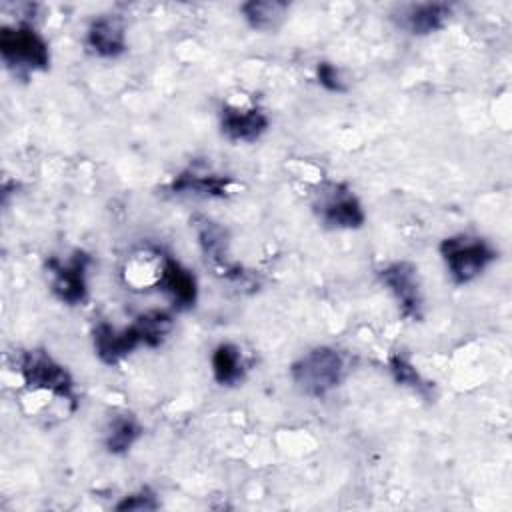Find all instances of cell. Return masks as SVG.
Here are the masks:
<instances>
[{
	"instance_id": "6da1fadb",
	"label": "cell",
	"mask_w": 512,
	"mask_h": 512,
	"mask_svg": "<svg viewBox=\"0 0 512 512\" xmlns=\"http://www.w3.org/2000/svg\"><path fill=\"white\" fill-rule=\"evenodd\" d=\"M346 376L344 356L332 346H316L304 352L292 366L290 378L310 398H324L336 390Z\"/></svg>"
},
{
	"instance_id": "7a4b0ae2",
	"label": "cell",
	"mask_w": 512,
	"mask_h": 512,
	"mask_svg": "<svg viewBox=\"0 0 512 512\" xmlns=\"http://www.w3.org/2000/svg\"><path fill=\"white\" fill-rule=\"evenodd\" d=\"M450 280L458 286L474 282L498 258L496 248L480 236L454 234L438 246Z\"/></svg>"
},
{
	"instance_id": "3957f363",
	"label": "cell",
	"mask_w": 512,
	"mask_h": 512,
	"mask_svg": "<svg viewBox=\"0 0 512 512\" xmlns=\"http://www.w3.org/2000/svg\"><path fill=\"white\" fill-rule=\"evenodd\" d=\"M0 56L6 68L18 76L44 72L50 66L48 42L30 24L4 26L0 30Z\"/></svg>"
},
{
	"instance_id": "277c9868",
	"label": "cell",
	"mask_w": 512,
	"mask_h": 512,
	"mask_svg": "<svg viewBox=\"0 0 512 512\" xmlns=\"http://www.w3.org/2000/svg\"><path fill=\"white\" fill-rule=\"evenodd\" d=\"M18 372L32 390L50 392L76 406L74 380L70 372L44 350H26L18 358Z\"/></svg>"
},
{
	"instance_id": "5b68a950",
	"label": "cell",
	"mask_w": 512,
	"mask_h": 512,
	"mask_svg": "<svg viewBox=\"0 0 512 512\" xmlns=\"http://www.w3.org/2000/svg\"><path fill=\"white\" fill-rule=\"evenodd\" d=\"M90 256L84 250H74L66 260L48 258L50 290L66 306H82L88 298V266Z\"/></svg>"
},
{
	"instance_id": "8992f818",
	"label": "cell",
	"mask_w": 512,
	"mask_h": 512,
	"mask_svg": "<svg viewBox=\"0 0 512 512\" xmlns=\"http://www.w3.org/2000/svg\"><path fill=\"white\" fill-rule=\"evenodd\" d=\"M318 220L332 230H356L366 222L360 200L342 184H330L314 200Z\"/></svg>"
},
{
	"instance_id": "52a82bcc",
	"label": "cell",
	"mask_w": 512,
	"mask_h": 512,
	"mask_svg": "<svg viewBox=\"0 0 512 512\" xmlns=\"http://www.w3.org/2000/svg\"><path fill=\"white\" fill-rule=\"evenodd\" d=\"M382 284L390 290L394 300L398 302L400 314L410 320H420L424 314V300L420 290V278L418 268L408 262H392L386 268L380 270Z\"/></svg>"
},
{
	"instance_id": "ba28073f",
	"label": "cell",
	"mask_w": 512,
	"mask_h": 512,
	"mask_svg": "<svg viewBox=\"0 0 512 512\" xmlns=\"http://www.w3.org/2000/svg\"><path fill=\"white\" fill-rule=\"evenodd\" d=\"M92 342H94L96 356L110 366L118 364L136 348L146 346L144 334L138 322H132L130 326H124V328H116L108 322H98L92 332Z\"/></svg>"
},
{
	"instance_id": "9c48e42d",
	"label": "cell",
	"mask_w": 512,
	"mask_h": 512,
	"mask_svg": "<svg viewBox=\"0 0 512 512\" xmlns=\"http://www.w3.org/2000/svg\"><path fill=\"white\" fill-rule=\"evenodd\" d=\"M156 286L170 298V302L178 310L194 308L198 300L196 276L168 254L160 258V266L156 272Z\"/></svg>"
},
{
	"instance_id": "30bf717a",
	"label": "cell",
	"mask_w": 512,
	"mask_h": 512,
	"mask_svg": "<svg viewBox=\"0 0 512 512\" xmlns=\"http://www.w3.org/2000/svg\"><path fill=\"white\" fill-rule=\"evenodd\" d=\"M270 126L264 110L256 106L226 104L220 112V132L230 142H256Z\"/></svg>"
},
{
	"instance_id": "8fae6325",
	"label": "cell",
	"mask_w": 512,
	"mask_h": 512,
	"mask_svg": "<svg viewBox=\"0 0 512 512\" xmlns=\"http://www.w3.org/2000/svg\"><path fill=\"white\" fill-rule=\"evenodd\" d=\"M86 46L100 58H118L126 52V28L118 16H100L86 30Z\"/></svg>"
},
{
	"instance_id": "7c38bea8",
	"label": "cell",
	"mask_w": 512,
	"mask_h": 512,
	"mask_svg": "<svg viewBox=\"0 0 512 512\" xmlns=\"http://www.w3.org/2000/svg\"><path fill=\"white\" fill-rule=\"evenodd\" d=\"M400 14V26L404 30L414 36H428L448 24L452 16V6L446 2H420L406 6Z\"/></svg>"
},
{
	"instance_id": "4fadbf2b",
	"label": "cell",
	"mask_w": 512,
	"mask_h": 512,
	"mask_svg": "<svg viewBox=\"0 0 512 512\" xmlns=\"http://www.w3.org/2000/svg\"><path fill=\"white\" fill-rule=\"evenodd\" d=\"M232 178L224 174H208L198 170L180 172L172 184L170 192L174 194H192L198 198H224L230 192Z\"/></svg>"
},
{
	"instance_id": "5bb4252c",
	"label": "cell",
	"mask_w": 512,
	"mask_h": 512,
	"mask_svg": "<svg viewBox=\"0 0 512 512\" xmlns=\"http://www.w3.org/2000/svg\"><path fill=\"white\" fill-rule=\"evenodd\" d=\"M210 366H212V376L220 386L232 388L244 382L246 378V362H244L242 350L232 342H222L212 350Z\"/></svg>"
},
{
	"instance_id": "9a60e30c",
	"label": "cell",
	"mask_w": 512,
	"mask_h": 512,
	"mask_svg": "<svg viewBox=\"0 0 512 512\" xmlns=\"http://www.w3.org/2000/svg\"><path fill=\"white\" fill-rule=\"evenodd\" d=\"M242 18L254 30L268 32L280 26L288 14V4L280 0H250L240 6Z\"/></svg>"
},
{
	"instance_id": "2e32d148",
	"label": "cell",
	"mask_w": 512,
	"mask_h": 512,
	"mask_svg": "<svg viewBox=\"0 0 512 512\" xmlns=\"http://www.w3.org/2000/svg\"><path fill=\"white\" fill-rule=\"evenodd\" d=\"M142 436V426L140 422L132 416V414H116L108 426H106V434H104V448L110 454H126Z\"/></svg>"
},
{
	"instance_id": "e0dca14e",
	"label": "cell",
	"mask_w": 512,
	"mask_h": 512,
	"mask_svg": "<svg viewBox=\"0 0 512 512\" xmlns=\"http://www.w3.org/2000/svg\"><path fill=\"white\" fill-rule=\"evenodd\" d=\"M198 240L206 258L226 266V236L222 228L212 222H204V226L198 230Z\"/></svg>"
},
{
	"instance_id": "ac0fdd59",
	"label": "cell",
	"mask_w": 512,
	"mask_h": 512,
	"mask_svg": "<svg viewBox=\"0 0 512 512\" xmlns=\"http://www.w3.org/2000/svg\"><path fill=\"white\" fill-rule=\"evenodd\" d=\"M388 368H390V372H392V376H394V380H396L398 384L408 386V388H412V390H416V392H424V390H426L424 380L420 378L418 370L412 366V362H410L406 356H402V354L390 356Z\"/></svg>"
},
{
	"instance_id": "d6986e66",
	"label": "cell",
	"mask_w": 512,
	"mask_h": 512,
	"mask_svg": "<svg viewBox=\"0 0 512 512\" xmlns=\"http://www.w3.org/2000/svg\"><path fill=\"white\" fill-rule=\"evenodd\" d=\"M316 80L328 92L342 94V92L348 90V84L342 78L340 68L336 64H332V62H318V66H316Z\"/></svg>"
},
{
	"instance_id": "ffe728a7",
	"label": "cell",
	"mask_w": 512,
	"mask_h": 512,
	"mask_svg": "<svg viewBox=\"0 0 512 512\" xmlns=\"http://www.w3.org/2000/svg\"><path fill=\"white\" fill-rule=\"evenodd\" d=\"M160 504L156 500V494L150 490V488H142L138 492H132L128 496H124L114 508L116 510H138V512H144V510H156Z\"/></svg>"
}]
</instances>
